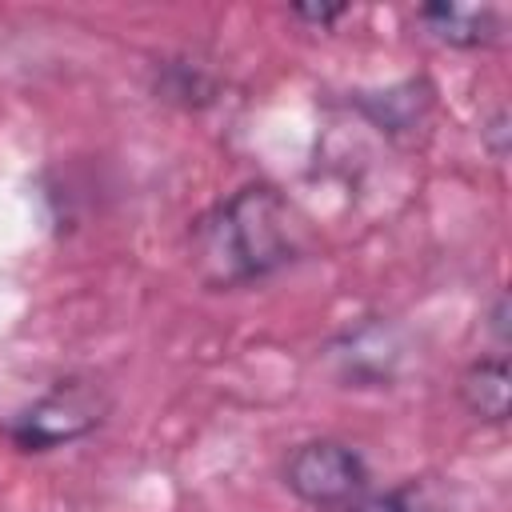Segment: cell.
I'll return each mask as SVG.
<instances>
[{
  "mask_svg": "<svg viewBox=\"0 0 512 512\" xmlns=\"http://www.w3.org/2000/svg\"><path fill=\"white\" fill-rule=\"evenodd\" d=\"M220 84L208 68L192 64V60H164L156 68V96L180 108H208L216 100Z\"/></svg>",
  "mask_w": 512,
  "mask_h": 512,
  "instance_id": "cell-8",
  "label": "cell"
},
{
  "mask_svg": "<svg viewBox=\"0 0 512 512\" xmlns=\"http://www.w3.org/2000/svg\"><path fill=\"white\" fill-rule=\"evenodd\" d=\"M508 292H496L492 296V304H488V312H484V324H488V332H492V344H496V352L504 356V348H508Z\"/></svg>",
  "mask_w": 512,
  "mask_h": 512,
  "instance_id": "cell-11",
  "label": "cell"
},
{
  "mask_svg": "<svg viewBox=\"0 0 512 512\" xmlns=\"http://www.w3.org/2000/svg\"><path fill=\"white\" fill-rule=\"evenodd\" d=\"M108 412H112V396L100 380L68 376V380H56L8 424V440L20 452H52L92 436L108 420Z\"/></svg>",
  "mask_w": 512,
  "mask_h": 512,
  "instance_id": "cell-2",
  "label": "cell"
},
{
  "mask_svg": "<svg viewBox=\"0 0 512 512\" xmlns=\"http://www.w3.org/2000/svg\"><path fill=\"white\" fill-rule=\"evenodd\" d=\"M348 512H416V504L408 488H396V492H364Z\"/></svg>",
  "mask_w": 512,
  "mask_h": 512,
  "instance_id": "cell-10",
  "label": "cell"
},
{
  "mask_svg": "<svg viewBox=\"0 0 512 512\" xmlns=\"http://www.w3.org/2000/svg\"><path fill=\"white\" fill-rule=\"evenodd\" d=\"M336 376L348 388H380L396 376L400 364V340L392 332V324H384L380 316L364 320L360 328H348L332 348H328Z\"/></svg>",
  "mask_w": 512,
  "mask_h": 512,
  "instance_id": "cell-4",
  "label": "cell"
},
{
  "mask_svg": "<svg viewBox=\"0 0 512 512\" xmlns=\"http://www.w3.org/2000/svg\"><path fill=\"white\" fill-rule=\"evenodd\" d=\"M188 252L192 272L208 292L252 288L288 268L300 252L292 204L264 180L244 184L192 220Z\"/></svg>",
  "mask_w": 512,
  "mask_h": 512,
  "instance_id": "cell-1",
  "label": "cell"
},
{
  "mask_svg": "<svg viewBox=\"0 0 512 512\" xmlns=\"http://www.w3.org/2000/svg\"><path fill=\"white\" fill-rule=\"evenodd\" d=\"M480 140H484V148L492 152V160H504V156H508V144H512L508 108H492V116L480 124Z\"/></svg>",
  "mask_w": 512,
  "mask_h": 512,
  "instance_id": "cell-9",
  "label": "cell"
},
{
  "mask_svg": "<svg viewBox=\"0 0 512 512\" xmlns=\"http://www.w3.org/2000/svg\"><path fill=\"white\" fill-rule=\"evenodd\" d=\"M344 12H348L344 4H296L292 8V16L304 20V24H312V28H332Z\"/></svg>",
  "mask_w": 512,
  "mask_h": 512,
  "instance_id": "cell-12",
  "label": "cell"
},
{
  "mask_svg": "<svg viewBox=\"0 0 512 512\" xmlns=\"http://www.w3.org/2000/svg\"><path fill=\"white\" fill-rule=\"evenodd\" d=\"M280 476L284 488L316 512H348L364 492H372V472L364 456L336 436L300 440L284 456Z\"/></svg>",
  "mask_w": 512,
  "mask_h": 512,
  "instance_id": "cell-3",
  "label": "cell"
},
{
  "mask_svg": "<svg viewBox=\"0 0 512 512\" xmlns=\"http://www.w3.org/2000/svg\"><path fill=\"white\" fill-rule=\"evenodd\" d=\"M456 396L464 404L468 416H476L480 424H508L512 416V372H508V356H476L460 380H456Z\"/></svg>",
  "mask_w": 512,
  "mask_h": 512,
  "instance_id": "cell-6",
  "label": "cell"
},
{
  "mask_svg": "<svg viewBox=\"0 0 512 512\" xmlns=\"http://www.w3.org/2000/svg\"><path fill=\"white\" fill-rule=\"evenodd\" d=\"M416 24L460 52H476V48H496L504 44V12L492 4H420L416 8Z\"/></svg>",
  "mask_w": 512,
  "mask_h": 512,
  "instance_id": "cell-5",
  "label": "cell"
},
{
  "mask_svg": "<svg viewBox=\"0 0 512 512\" xmlns=\"http://www.w3.org/2000/svg\"><path fill=\"white\" fill-rule=\"evenodd\" d=\"M436 92H432V84L424 80V76H416V80H400V84H392V88H380V92H360L356 96V104H360V112L380 128V132H412L416 124H424L428 120V112H432V100Z\"/></svg>",
  "mask_w": 512,
  "mask_h": 512,
  "instance_id": "cell-7",
  "label": "cell"
}]
</instances>
